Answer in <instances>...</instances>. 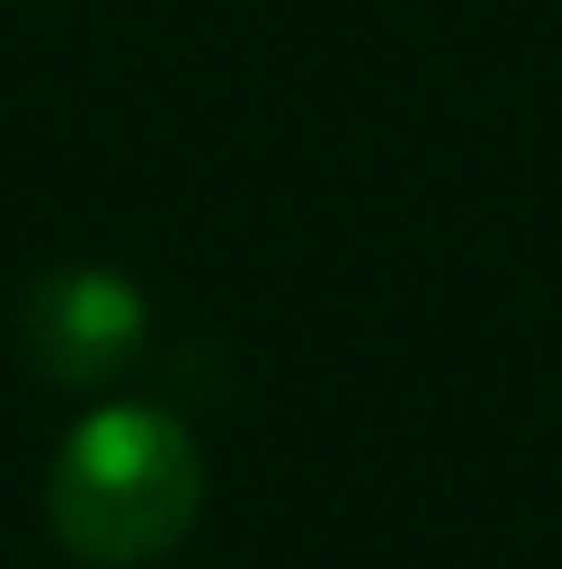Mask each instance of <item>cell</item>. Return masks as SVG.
<instances>
[{"mask_svg":"<svg viewBox=\"0 0 562 569\" xmlns=\"http://www.w3.org/2000/svg\"><path fill=\"white\" fill-rule=\"evenodd\" d=\"M152 310L116 267H51L22 296V361L58 389H109L144 361Z\"/></svg>","mask_w":562,"mask_h":569,"instance_id":"2","label":"cell"},{"mask_svg":"<svg viewBox=\"0 0 562 569\" xmlns=\"http://www.w3.org/2000/svg\"><path fill=\"white\" fill-rule=\"evenodd\" d=\"M202 519V447L159 403H101L66 432L43 483V527L87 569L167 562Z\"/></svg>","mask_w":562,"mask_h":569,"instance_id":"1","label":"cell"}]
</instances>
